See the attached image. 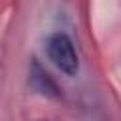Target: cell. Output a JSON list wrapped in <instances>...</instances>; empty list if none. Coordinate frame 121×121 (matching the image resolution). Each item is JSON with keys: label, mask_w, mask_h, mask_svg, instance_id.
Returning a JSON list of instances; mask_svg holds the SVG:
<instances>
[{"label": "cell", "mask_w": 121, "mask_h": 121, "mask_svg": "<svg viewBox=\"0 0 121 121\" xmlns=\"http://www.w3.org/2000/svg\"><path fill=\"white\" fill-rule=\"evenodd\" d=\"M47 49V57L49 60L66 76H74L79 68V60H78V53L76 47L72 43V40L64 34V32H55L47 38L45 43Z\"/></svg>", "instance_id": "cell-1"}, {"label": "cell", "mask_w": 121, "mask_h": 121, "mask_svg": "<svg viewBox=\"0 0 121 121\" xmlns=\"http://www.w3.org/2000/svg\"><path fill=\"white\" fill-rule=\"evenodd\" d=\"M30 78H32V83H34V87H36L40 93H43V95H49V96H57V95H59L55 81L49 78V74H47L45 70H42V66H40L38 62H34V64H32Z\"/></svg>", "instance_id": "cell-2"}]
</instances>
